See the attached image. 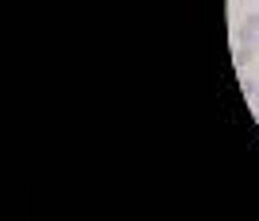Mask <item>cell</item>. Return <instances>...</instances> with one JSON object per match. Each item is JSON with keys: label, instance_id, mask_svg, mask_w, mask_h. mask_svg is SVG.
Wrapping results in <instances>:
<instances>
[{"label": "cell", "instance_id": "cell-1", "mask_svg": "<svg viewBox=\"0 0 259 221\" xmlns=\"http://www.w3.org/2000/svg\"><path fill=\"white\" fill-rule=\"evenodd\" d=\"M255 58H259V51H255V47H248V43H236V51H232V62H236L240 70H244V66H251Z\"/></svg>", "mask_w": 259, "mask_h": 221}, {"label": "cell", "instance_id": "cell-2", "mask_svg": "<svg viewBox=\"0 0 259 221\" xmlns=\"http://www.w3.org/2000/svg\"><path fill=\"white\" fill-rule=\"evenodd\" d=\"M240 27H244V31H251V35H259V12H248Z\"/></svg>", "mask_w": 259, "mask_h": 221}, {"label": "cell", "instance_id": "cell-3", "mask_svg": "<svg viewBox=\"0 0 259 221\" xmlns=\"http://www.w3.org/2000/svg\"><path fill=\"white\" fill-rule=\"evenodd\" d=\"M255 86H259V82H251V78H244V82H240V89H244L248 97H255Z\"/></svg>", "mask_w": 259, "mask_h": 221}, {"label": "cell", "instance_id": "cell-4", "mask_svg": "<svg viewBox=\"0 0 259 221\" xmlns=\"http://www.w3.org/2000/svg\"><path fill=\"white\" fill-rule=\"evenodd\" d=\"M255 51H259V35H255Z\"/></svg>", "mask_w": 259, "mask_h": 221}, {"label": "cell", "instance_id": "cell-5", "mask_svg": "<svg viewBox=\"0 0 259 221\" xmlns=\"http://www.w3.org/2000/svg\"><path fill=\"white\" fill-rule=\"evenodd\" d=\"M255 101H259V86H255Z\"/></svg>", "mask_w": 259, "mask_h": 221}]
</instances>
